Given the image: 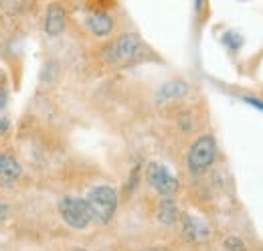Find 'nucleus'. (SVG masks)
I'll return each instance as SVG.
<instances>
[{
	"label": "nucleus",
	"mask_w": 263,
	"mask_h": 251,
	"mask_svg": "<svg viewBox=\"0 0 263 251\" xmlns=\"http://www.w3.org/2000/svg\"><path fill=\"white\" fill-rule=\"evenodd\" d=\"M85 203H87L91 221H96L99 225H105V223H109V219H111L114 213H116V207H118V192H116V188L101 185V187L91 188V190L87 192Z\"/></svg>",
	"instance_id": "nucleus-1"
},
{
	"label": "nucleus",
	"mask_w": 263,
	"mask_h": 251,
	"mask_svg": "<svg viewBox=\"0 0 263 251\" xmlns=\"http://www.w3.org/2000/svg\"><path fill=\"white\" fill-rule=\"evenodd\" d=\"M59 211H61V217L65 221L69 227L73 229H85L91 221L89 215V209H87V203L85 199H77V196H65L59 205Z\"/></svg>",
	"instance_id": "nucleus-2"
},
{
	"label": "nucleus",
	"mask_w": 263,
	"mask_h": 251,
	"mask_svg": "<svg viewBox=\"0 0 263 251\" xmlns=\"http://www.w3.org/2000/svg\"><path fill=\"white\" fill-rule=\"evenodd\" d=\"M217 154V144H215V138L213 136H200L197 142L193 144L191 148V154H189V166L193 172H202L206 170Z\"/></svg>",
	"instance_id": "nucleus-3"
},
{
	"label": "nucleus",
	"mask_w": 263,
	"mask_h": 251,
	"mask_svg": "<svg viewBox=\"0 0 263 251\" xmlns=\"http://www.w3.org/2000/svg\"><path fill=\"white\" fill-rule=\"evenodd\" d=\"M138 51H140V39L132 32H126L116 43H111L107 47L105 57H107V61L124 65V63H130L138 55Z\"/></svg>",
	"instance_id": "nucleus-4"
},
{
	"label": "nucleus",
	"mask_w": 263,
	"mask_h": 251,
	"mask_svg": "<svg viewBox=\"0 0 263 251\" xmlns=\"http://www.w3.org/2000/svg\"><path fill=\"white\" fill-rule=\"evenodd\" d=\"M146 176H148L150 187L154 188L156 192H160L162 196H166V199H170V196L178 190V181L174 178V174H172L166 166L158 164V162H152V164L148 166Z\"/></svg>",
	"instance_id": "nucleus-5"
},
{
	"label": "nucleus",
	"mask_w": 263,
	"mask_h": 251,
	"mask_svg": "<svg viewBox=\"0 0 263 251\" xmlns=\"http://www.w3.org/2000/svg\"><path fill=\"white\" fill-rule=\"evenodd\" d=\"M182 233L189 241H195V243H200L204 239H209L211 235V229L206 227V223H202L200 219L193 217V215H184L182 219Z\"/></svg>",
	"instance_id": "nucleus-6"
},
{
	"label": "nucleus",
	"mask_w": 263,
	"mask_h": 251,
	"mask_svg": "<svg viewBox=\"0 0 263 251\" xmlns=\"http://www.w3.org/2000/svg\"><path fill=\"white\" fill-rule=\"evenodd\" d=\"M21 176V164L10 154H0V187H8L16 183Z\"/></svg>",
	"instance_id": "nucleus-7"
},
{
	"label": "nucleus",
	"mask_w": 263,
	"mask_h": 251,
	"mask_svg": "<svg viewBox=\"0 0 263 251\" xmlns=\"http://www.w3.org/2000/svg\"><path fill=\"white\" fill-rule=\"evenodd\" d=\"M63 27H65V10L59 4H51L47 8V16H45V31L51 37H57V34H61Z\"/></svg>",
	"instance_id": "nucleus-8"
},
{
	"label": "nucleus",
	"mask_w": 263,
	"mask_h": 251,
	"mask_svg": "<svg viewBox=\"0 0 263 251\" xmlns=\"http://www.w3.org/2000/svg\"><path fill=\"white\" fill-rule=\"evenodd\" d=\"M87 27H89V31L93 32V34L105 37L114 29V21H111V16L107 12H93L87 19Z\"/></svg>",
	"instance_id": "nucleus-9"
},
{
	"label": "nucleus",
	"mask_w": 263,
	"mask_h": 251,
	"mask_svg": "<svg viewBox=\"0 0 263 251\" xmlns=\"http://www.w3.org/2000/svg\"><path fill=\"white\" fill-rule=\"evenodd\" d=\"M189 92L186 83L182 81H166L164 85L158 89V101H168V99H180Z\"/></svg>",
	"instance_id": "nucleus-10"
},
{
	"label": "nucleus",
	"mask_w": 263,
	"mask_h": 251,
	"mask_svg": "<svg viewBox=\"0 0 263 251\" xmlns=\"http://www.w3.org/2000/svg\"><path fill=\"white\" fill-rule=\"evenodd\" d=\"M158 221L160 223H164V225H172L176 217H178V207H176V203L174 201H170V199H164L160 205H158Z\"/></svg>",
	"instance_id": "nucleus-11"
},
{
	"label": "nucleus",
	"mask_w": 263,
	"mask_h": 251,
	"mask_svg": "<svg viewBox=\"0 0 263 251\" xmlns=\"http://www.w3.org/2000/svg\"><path fill=\"white\" fill-rule=\"evenodd\" d=\"M225 43L229 45L233 51H237V49L241 47V43H243V41H241V37H239V34H235V32H227V34H225Z\"/></svg>",
	"instance_id": "nucleus-12"
},
{
	"label": "nucleus",
	"mask_w": 263,
	"mask_h": 251,
	"mask_svg": "<svg viewBox=\"0 0 263 251\" xmlns=\"http://www.w3.org/2000/svg\"><path fill=\"white\" fill-rule=\"evenodd\" d=\"M225 245H227L229 251H245V245H243V241H241L239 237H229V239L225 241Z\"/></svg>",
	"instance_id": "nucleus-13"
},
{
	"label": "nucleus",
	"mask_w": 263,
	"mask_h": 251,
	"mask_svg": "<svg viewBox=\"0 0 263 251\" xmlns=\"http://www.w3.org/2000/svg\"><path fill=\"white\" fill-rule=\"evenodd\" d=\"M243 99H245L249 105H253V107H257V110H261V112H263V101L255 99V97H249V95H247V97H243Z\"/></svg>",
	"instance_id": "nucleus-14"
},
{
	"label": "nucleus",
	"mask_w": 263,
	"mask_h": 251,
	"mask_svg": "<svg viewBox=\"0 0 263 251\" xmlns=\"http://www.w3.org/2000/svg\"><path fill=\"white\" fill-rule=\"evenodd\" d=\"M8 118H4V116H2V114H0V136H2V134H6V130H8Z\"/></svg>",
	"instance_id": "nucleus-15"
},
{
	"label": "nucleus",
	"mask_w": 263,
	"mask_h": 251,
	"mask_svg": "<svg viewBox=\"0 0 263 251\" xmlns=\"http://www.w3.org/2000/svg\"><path fill=\"white\" fill-rule=\"evenodd\" d=\"M6 105V92L4 89H0V110Z\"/></svg>",
	"instance_id": "nucleus-16"
},
{
	"label": "nucleus",
	"mask_w": 263,
	"mask_h": 251,
	"mask_svg": "<svg viewBox=\"0 0 263 251\" xmlns=\"http://www.w3.org/2000/svg\"><path fill=\"white\" fill-rule=\"evenodd\" d=\"M6 211H8V209H6V207H4V205H0V219H2V217H4V215H6Z\"/></svg>",
	"instance_id": "nucleus-17"
},
{
	"label": "nucleus",
	"mask_w": 263,
	"mask_h": 251,
	"mask_svg": "<svg viewBox=\"0 0 263 251\" xmlns=\"http://www.w3.org/2000/svg\"><path fill=\"white\" fill-rule=\"evenodd\" d=\"M146 251H168V249H164V247H152V249H146Z\"/></svg>",
	"instance_id": "nucleus-18"
}]
</instances>
